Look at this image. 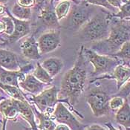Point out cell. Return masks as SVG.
<instances>
[{"mask_svg":"<svg viewBox=\"0 0 130 130\" xmlns=\"http://www.w3.org/2000/svg\"><path fill=\"white\" fill-rule=\"evenodd\" d=\"M88 3L95 6H102L109 10H113L114 8L108 2L107 0H86Z\"/></svg>","mask_w":130,"mask_h":130,"instance_id":"29","label":"cell"},{"mask_svg":"<svg viewBox=\"0 0 130 130\" xmlns=\"http://www.w3.org/2000/svg\"><path fill=\"white\" fill-rule=\"evenodd\" d=\"M124 98L120 97L119 95L118 96H115V97H113L110 98L109 100V108H110L111 110L112 111H118L120 107L123 106V103H124Z\"/></svg>","mask_w":130,"mask_h":130,"instance_id":"27","label":"cell"},{"mask_svg":"<svg viewBox=\"0 0 130 130\" xmlns=\"http://www.w3.org/2000/svg\"><path fill=\"white\" fill-rule=\"evenodd\" d=\"M11 12V14L14 17L21 20H29L32 15L31 8L23 7L18 3H16L13 5Z\"/></svg>","mask_w":130,"mask_h":130,"instance_id":"21","label":"cell"},{"mask_svg":"<svg viewBox=\"0 0 130 130\" xmlns=\"http://www.w3.org/2000/svg\"><path fill=\"white\" fill-rule=\"evenodd\" d=\"M84 129H88V130H105L106 129V128L102 126L101 125H99V124H92V125H90L89 126H86Z\"/></svg>","mask_w":130,"mask_h":130,"instance_id":"32","label":"cell"},{"mask_svg":"<svg viewBox=\"0 0 130 130\" xmlns=\"http://www.w3.org/2000/svg\"><path fill=\"white\" fill-rule=\"evenodd\" d=\"M17 102L20 115H21L30 124L31 129H37V126L35 121V115L33 110V107L29 103L28 100H17Z\"/></svg>","mask_w":130,"mask_h":130,"instance_id":"16","label":"cell"},{"mask_svg":"<svg viewBox=\"0 0 130 130\" xmlns=\"http://www.w3.org/2000/svg\"><path fill=\"white\" fill-rule=\"evenodd\" d=\"M42 66L50 74L51 77L57 76L63 69L64 63L62 60L57 57H50L45 60L42 63Z\"/></svg>","mask_w":130,"mask_h":130,"instance_id":"18","label":"cell"},{"mask_svg":"<svg viewBox=\"0 0 130 130\" xmlns=\"http://www.w3.org/2000/svg\"><path fill=\"white\" fill-rule=\"evenodd\" d=\"M5 7H4V6H2V5H0V15H1V14H3V13H4V12H5Z\"/></svg>","mask_w":130,"mask_h":130,"instance_id":"37","label":"cell"},{"mask_svg":"<svg viewBox=\"0 0 130 130\" xmlns=\"http://www.w3.org/2000/svg\"><path fill=\"white\" fill-rule=\"evenodd\" d=\"M0 88L2 89L12 98L20 100H27L25 94H23V92L21 91L20 88H18L17 86L8 85V84H4L0 82Z\"/></svg>","mask_w":130,"mask_h":130,"instance_id":"24","label":"cell"},{"mask_svg":"<svg viewBox=\"0 0 130 130\" xmlns=\"http://www.w3.org/2000/svg\"><path fill=\"white\" fill-rule=\"evenodd\" d=\"M9 0H0V4H5L6 2H8Z\"/></svg>","mask_w":130,"mask_h":130,"instance_id":"38","label":"cell"},{"mask_svg":"<svg viewBox=\"0 0 130 130\" xmlns=\"http://www.w3.org/2000/svg\"><path fill=\"white\" fill-rule=\"evenodd\" d=\"M51 117L53 120H55L59 123L68 125L71 130L84 129L86 127L60 101L55 106L51 114Z\"/></svg>","mask_w":130,"mask_h":130,"instance_id":"8","label":"cell"},{"mask_svg":"<svg viewBox=\"0 0 130 130\" xmlns=\"http://www.w3.org/2000/svg\"><path fill=\"white\" fill-rule=\"evenodd\" d=\"M110 14L102 12L92 17L79 30L81 38L93 42L106 39L110 33Z\"/></svg>","mask_w":130,"mask_h":130,"instance_id":"3","label":"cell"},{"mask_svg":"<svg viewBox=\"0 0 130 130\" xmlns=\"http://www.w3.org/2000/svg\"><path fill=\"white\" fill-rule=\"evenodd\" d=\"M1 20L5 23V34H6L7 35H10L12 34V33L13 32L14 30V23L13 20L10 18V17H2Z\"/></svg>","mask_w":130,"mask_h":130,"instance_id":"28","label":"cell"},{"mask_svg":"<svg viewBox=\"0 0 130 130\" xmlns=\"http://www.w3.org/2000/svg\"><path fill=\"white\" fill-rule=\"evenodd\" d=\"M119 90L120 91L118 95L123 98L124 99L127 98V97L130 94V80L127 81L123 86H122Z\"/></svg>","mask_w":130,"mask_h":130,"instance_id":"30","label":"cell"},{"mask_svg":"<svg viewBox=\"0 0 130 130\" xmlns=\"http://www.w3.org/2000/svg\"><path fill=\"white\" fill-rule=\"evenodd\" d=\"M95 5L88 3L86 0L77 1L71 8L66 17V28L71 30H79L92 17Z\"/></svg>","mask_w":130,"mask_h":130,"instance_id":"4","label":"cell"},{"mask_svg":"<svg viewBox=\"0 0 130 130\" xmlns=\"http://www.w3.org/2000/svg\"><path fill=\"white\" fill-rule=\"evenodd\" d=\"M30 100L40 111L52 114L55 106L59 102L58 90L56 86H51L38 94H33Z\"/></svg>","mask_w":130,"mask_h":130,"instance_id":"7","label":"cell"},{"mask_svg":"<svg viewBox=\"0 0 130 130\" xmlns=\"http://www.w3.org/2000/svg\"><path fill=\"white\" fill-rule=\"evenodd\" d=\"M60 31L58 29H52L44 33L37 40L40 54L43 55L56 50L60 46Z\"/></svg>","mask_w":130,"mask_h":130,"instance_id":"9","label":"cell"},{"mask_svg":"<svg viewBox=\"0 0 130 130\" xmlns=\"http://www.w3.org/2000/svg\"><path fill=\"white\" fill-rule=\"evenodd\" d=\"M112 74V77L116 80L117 89L118 90L122 87V86L130 80V68L122 64L117 66Z\"/></svg>","mask_w":130,"mask_h":130,"instance_id":"20","label":"cell"},{"mask_svg":"<svg viewBox=\"0 0 130 130\" xmlns=\"http://www.w3.org/2000/svg\"><path fill=\"white\" fill-rule=\"evenodd\" d=\"M34 115H37V118L40 120V123L37 126V129L41 130H54L57 124L53 120L51 114L48 112H42L38 111L36 108V106L34 104L32 106Z\"/></svg>","mask_w":130,"mask_h":130,"instance_id":"17","label":"cell"},{"mask_svg":"<svg viewBox=\"0 0 130 130\" xmlns=\"http://www.w3.org/2000/svg\"><path fill=\"white\" fill-rule=\"evenodd\" d=\"M119 12L117 13H111V16L120 20L130 19V0L127 2L123 3L119 8Z\"/></svg>","mask_w":130,"mask_h":130,"instance_id":"26","label":"cell"},{"mask_svg":"<svg viewBox=\"0 0 130 130\" xmlns=\"http://www.w3.org/2000/svg\"><path fill=\"white\" fill-rule=\"evenodd\" d=\"M115 120L118 124L124 126L126 129H130V105L127 98H125L123 106L117 111Z\"/></svg>","mask_w":130,"mask_h":130,"instance_id":"19","label":"cell"},{"mask_svg":"<svg viewBox=\"0 0 130 130\" xmlns=\"http://www.w3.org/2000/svg\"><path fill=\"white\" fill-rule=\"evenodd\" d=\"M83 53L86 59L90 62L94 66L93 76H98L106 74H110L114 71L115 67L121 64L122 61L111 55L99 54L92 49L83 48Z\"/></svg>","mask_w":130,"mask_h":130,"instance_id":"5","label":"cell"},{"mask_svg":"<svg viewBox=\"0 0 130 130\" xmlns=\"http://www.w3.org/2000/svg\"><path fill=\"white\" fill-rule=\"evenodd\" d=\"M32 74L38 80L47 84V85H51L53 82V77H51L50 74L45 71V69L42 66V65L40 62L37 63V66L36 68H34V69L32 72Z\"/></svg>","mask_w":130,"mask_h":130,"instance_id":"23","label":"cell"},{"mask_svg":"<svg viewBox=\"0 0 130 130\" xmlns=\"http://www.w3.org/2000/svg\"><path fill=\"white\" fill-rule=\"evenodd\" d=\"M46 0H35V5H37V8L40 9V8L44 5V3L45 2Z\"/></svg>","mask_w":130,"mask_h":130,"instance_id":"35","label":"cell"},{"mask_svg":"<svg viewBox=\"0 0 130 130\" xmlns=\"http://www.w3.org/2000/svg\"><path fill=\"white\" fill-rule=\"evenodd\" d=\"M20 48L22 55L28 60H38L42 57L38 42L35 39L34 34L22 42L20 45Z\"/></svg>","mask_w":130,"mask_h":130,"instance_id":"13","label":"cell"},{"mask_svg":"<svg viewBox=\"0 0 130 130\" xmlns=\"http://www.w3.org/2000/svg\"><path fill=\"white\" fill-rule=\"evenodd\" d=\"M51 2H59V1H61V0H51ZM71 1H72V2H77V1H76V0H71Z\"/></svg>","mask_w":130,"mask_h":130,"instance_id":"39","label":"cell"},{"mask_svg":"<svg viewBox=\"0 0 130 130\" xmlns=\"http://www.w3.org/2000/svg\"><path fill=\"white\" fill-rule=\"evenodd\" d=\"M40 10L38 19L42 25L46 28H49L51 30L60 28V21L57 17L55 7H54L53 2L51 0H46Z\"/></svg>","mask_w":130,"mask_h":130,"instance_id":"10","label":"cell"},{"mask_svg":"<svg viewBox=\"0 0 130 130\" xmlns=\"http://www.w3.org/2000/svg\"><path fill=\"white\" fill-rule=\"evenodd\" d=\"M18 4L27 8H31L35 5V0H17Z\"/></svg>","mask_w":130,"mask_h":130,"instance_id":"31","label":"cell"},{"mask_svg":"<svg viewBox=\"0 0 130 130\" xmlns=\"http://www.w3.org/2000/svg\"><path fill=\"white\" fill-rule=\"evenodd\" d=\"M71 2L72 1L71 0H61L56 5L55 13L59 21L63 20L68 16L71 8Z\"/></svg>","mask_w":130,"mask_h":130,"instance_id":"22","label":"cell"},{"mask_svg":"<svg viewBox=\"0 0 130 130\" xmlns=\"http://www.w3.org/2000/svg\"><path fill=\"white\" fill-rule=\"evenodd\" d=\"M111 56H115L119 58L122 62L129 64L130 63V40L126 42L115 54Z\"/></svg>","mask_w":130,"mask_h":130,"instance_id":"25","label":"cell"},{"mask_svg":"<svg viewBox=\"0 0 130 130\" xmlns=\"http://www.w3.org/2000/svg\"><path fill=\"white\" fill-rule=\"evenodd\" d=\"M0 66L7 70H20V60L17 54L13 51L0 48Z\"/></svg>","mask_w":130,"mask_h":130,"instance_id":"15","label":"cell"},{"mask_svg":"<svg viewBox=\"0 0 130 130\" xmlns=\"http://www.w3.org/2000/svg\"><path fill=\"white\" fill-rule=\"evenodd\" d=\"M129 40L130 19L120 20L111 16L109 37L105 40L95 42L92 45L91 49L102 54L113 55L126 42Z\"/></svg>","mask_w":130,"mask_h":130,"instance_id":"2","label":"cell"},{"mask_svg":"<svg viewBox=\"0 0 130 130\" xmlns=\"http://www.w3.org/2000/svg\"><path fill=\"white\" fill-rule=\"evenodd\" d=\"M83 48L84 46L81 45L74 66L63 76L58 91L59 101L66 102L70 106V110L75 111L82 118L83 116L74 109V106L78 103L85 89L87 80L86 59L83 53Z\"/></svg>","mask_w":130,"mask_h":130,"instance_id":"1","label":"cell"},{"mask_svg":"<svg viewBox=\"0 0 130 130\" xmlns=\"http://www.w3.org/2000/svg\"><path fill=\"white\" fill-rule=\"evenodd\" d=\"M4 99H5V97L0 96V102H1V101H2V100H4Z\"/></svg>","mask_w":130,"mask_h":130,"instance_id":"40","label":"cell"},{"mask_svg":"<svg viewBox=\"0 0 130 130\" xmlns=\"http://www.w3.org/2000/svg\"><path fill=\"white\" fill-rule=\"evenodd\" d=\"M129 0H121V2H122V3L123 4V3H126V2H127Z\"/></svg>","mask_w":130,"mask_h":130,"instance_id":"41","label":"cell"},{"mask_svg":"<svg viewBox=\"0 0 130 130\" xmlns=\"http://www.w3.org/2000/svg\"><path fill=\"white\" fill-rule=\"evenodd\" d=\"M109 100L110 96L100 89H93L86 96V103L89 105L93 115L98 118L109 114Z\"/></svg>","mask_w":130,"mask_h":130,"instance_id":"6","label":"cell"},{"mask_svg":"<svg viewBox=\"0 0 130 130\" xmlns=\"http://www.w3.org/2000/svg\"><path fill=\"white\" fill-rule=\"evenodd\" d=\"M0 114L5 120L3 124L4 129L7 120H15L20 115L17 99L11 98L10 99L5 98L2 100L0 102Z\"/></svg>","mask_w":130,"mask_h":130,"instance_id":"12","label":"cell"},{"mask_svg":"<svg viewBox=\"0 0 130 130\" xmlns=\"http://www.w3.org/2000/svg\"><path fill=\"white\" fill-rule=\"evenodd\" d=\"M8 15L13 21L14 23V30L12 34L8 36V39L7 40V43L12 44L16 42L17 41L23 38L24 37L28 35L30 33V22L29 20H21L14 17L9 10L6 9Z\"/></svg>","mask_w":130,"mask_h":130,"instance_id":"11","label":"cell"},{"mask_svg":"<svg viewBox=\"0 0 130 130\" xmlns=\"http://www.w3.org/2000/svg\"><path fill=\"white\" fill-rule=\"evenodd\" d=\"M46 86L48 85L37 79L32 74H26L25 78L19 82L20 89H23L32 94H40L41 91L45 89Z\"/></svg>","mask_w":130,"mask_h":130,"instance_id":"14","label":"cell"},{"mask_svg":"<svg viewBox=\"0 0 130 130\" xmlns=\"http://www.w3.org/2000/svg\"><path fill=\"white\" fill-rule=\"evenodd\" d=\"M107 1L113 8H120V6L123 5L121 0H107Z\"/></svg>","mask_w":130,"mask_h":130,"instance_id":"33","label":"cell"},{"mask_svg":"<svg viewBox=\"0 0 130 130\" xmlns=\"http://www.w3.org/2000/svg\"><path fill=\"white\" fill-rule=\"evenodd\" d=\"M5 30V25L2 20H0V34L4 33Z\"/></svg>","mask_w":130,"mask_h":130,"instance_id":"36","label":"cell"},{"mask_svg":"<svg viewBox=\"0 0 130 130\" xmlns=\"http://www.w3.org/2000/svg\"><path fill=\"white\" fill-rule=\"evenodd\" d=\"M56 130H70L71 129L69 128V126L66 124L64 123H59L58 125L56 126Z\"/></svg>","mask_w":130,"mask_h":130,"instance_id":"34","label":"cell"}]
</instances>
